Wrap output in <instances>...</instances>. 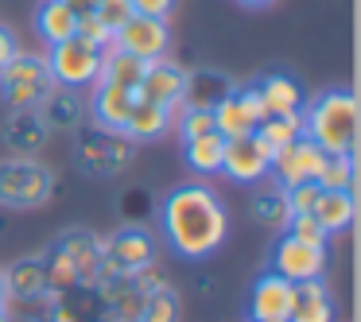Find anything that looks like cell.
I'll use <instances>...</instances> for the list:
<instances>
[{"label":"cell","mask_w":361,"mask_h":322,"mask_svg":"<svg viewBox=\"0 0 361 322\" xmlns=\"http://www.w3.org/2000/svg\"><path fill=\"white\" fill-rule=\"evenodd\" d=\"M159 237L179 260H210L229 241V206L206 182H183L159 198Z\"/></svg>","instance_id":"obj_1"},{"label":"cell","mask_w":361,"mask_h":322,"mask_svg":"<svg viewBox=\"0 0 361 322\" xmlns=\"http://www.w3.org/2000/svg\"><path fill=\"white\" fill-rule=\"evenodd\" d=\"M299 120H303V136L319 144L326 156H353V148H357V97L350 89H326V94L303 101Z\"/></svg>","instance_id":"obj_2"},{"label":"cell","mask_w":361,"mask_h":322,"mask_svg":"<svg viewBox=\"0 0 361 322\" xmlns=\"http://www.w3.org/2000/svg\"><path fill=\"white\" fill-rule=\"evenodd\" d=\"M133 159H136V144L125 132L97 128V125L74 128V163L90 179H117L121 171L133 167Z\"/></svg>","instance_id":"obj_3"},{"label":"cell","mask_w":361,"mask_h":322,"mask_svg":"<svg viewBox=\"0 0 361 322\" xmlns=\"http://www.w3.org/2000/svg\"><path fill=\"white\" fill-rule=\"evenodd\" d=\"M55 194V171L39 156L0 159V206L8 210H39Z\"/></svg>","instance_id":"obj_4"},{"label":"cell","mask_w":361,"mask_h":322,"mask_svg":"<svg viewBox=\"0 0 361 322\" xmlns=\"http://www.w3.org/2000/svg\"><path fill=\"white\" fill-rule=\"evenodd\" d=\"M156 233L144 225H121L113 237H102V275H136L156 260Z\"/></svg>","instance_id":"obj_5"},{"label":"cell","mask_w":361,"mask_h":322,"mask_svg":"<svg viewBox=\"0 0 361 322\" xmlns=\"http://www.w3.org/2000/svg\"><path fill=\"white\" fill-rule=\"evenodd\" d=\"M330 241H303V237L280 229L272 244V272L283 275L291 283H303V280H322L330 268Z\"/></svg>","instance_id":"obj_6"},{"label":"cell","mask_w":361,"mask_h":322,"mask_svg":"<svg viewBox=\"0 0 361 322\" xmlns=\"http://www.w3.org/2000/svg\"><path fill=\"white\" fill-rule=\"evenodd\" d=\"M47 70L55 78V86H66V89H90L97 78H102V51L90 47L86 39H66V43H55L47 55Z\"/></svg>","instance_id":"obj_7"},{"label":"cell","mask_w":361,"mask_h":322,"mask_svg":"<svg viewBox=\"0 0 361 322\" xmlns=\"http://www.w3.org/2000/svg\"><path fill=\"white\" fill-rule=\"evenodd\" d=\"M322 163H326V151H322L314 140L299 136V140H291L288 148H280L272 159H268V179H272L276 187H283V190L299 187V182H319Z\"/></svg>","instance_id":"obj_8"},{"label":"cell","mask_w":361,"mask_h":322,"mask_svg":"<svg viewBox=\"0 0 361 322\" xmlns=\"http://www.w3.org/2000/svg\"><path fill=\"white\" fill-rule=\"evenodd\" d=\"M264 120V105H260L257 86H233L218 105H214V132H221L226 140H237V136H252L257 125Z\"/></svg>","instance_id":"obj_9"},{"label":"cell","mask_w":361,"mask_h":322,"mask_svg":"<svg viewBox=\"0 0 361 322\" xmlns=\"http://www.w3.org/2000/svg\"><path fill=\"white\" fill-rule=\"evenodd\" d=\"M113 47L140 58V63L167 58V51H171V27H167V20H152V16H136L133 12L125 20V27L113 32Z\"/></svg>","instance_id":"obj_10"},{"label":"cell","mask_w":361,"mask_h":322,"mask_svg":"<svg viewBox=\"0 0 361 322\" xmlns=\"http://www.w3.org/2000/svg\"><path fill=\"white\" fill-rule=\"evenodd\" d=\"M183 86H187V70H183L179 63H171V58H152V63L144 66L136 97L156 101V105H164V109L175 113L183 105Z\"/></svg>","instance_id":"obj_11"},{"label":"cell","mask_w":361,"mask_h":322,"mask_svg":"<svg viewBox=\"0 0 361 322\" xmlns=\"http://www.w3.org/2000/svg\"><path fill=\"white\" fill-rule=\"evenodd\" d=\"M221 175L241 187H257L268 179V151L260 148L252 136H237L226 140V156H221Z\"/></svg>","instance_id":"obj_12"},{"label":"cell","mask_w":361,"mask_h":322,"mask_svg":"<svg viewBox=\"0 0 361 322\" xmlns=\"http://www.w3.org/2000/svg\"><path fill=\"white\" fill-rule=\"evenodd\" d=\"M4 148L12 156H43L51 140V128L43 125L39 109H8V120H4Z\"/></svg>","instance_id":"obj_13"},{"label":"cell","mask_w":361,"mask_h":322,"mask_svg":"<svg viewBox=\"0 0 361 322\" xmlns=\"http://www.w3.org/2000/svg\"><path fill=\"white\" fill-rule=\"evenodd\" d=\"M55 249L74 264L82 287H94L102 280V237L97 233H90V229H66L55 241Z\"/></svg>","instance_id":"obj_14"},{"label":"cell","mask_w":361,"mask_h":322,"mask_svg":"<svg viewBox=\"0 0 361 322\" xmlns=\"http://www.w3.org/2000/svg\"><path fill=\"white\" fill-rule=\"evenodd\" d=\"M90 89H94V94H90V105H86L90 120H94L97 128L121 132L125 120H128V113H133V105H136V94L125 89V86H113V82H102V78H97Z\"/></svg>","instance_id":"obj_15"},{"label":"cell","mask_w":361,"mask_h":322,"mask_svg":"<svg viewBox=\"0 0 361 322\" xmlns=\"http://www.w3.org/2000/svg\"><path fill=\"white\" fill-rule=\"evenodd\" d=\"M291 311V280L276 272H260L249 291V314L264 322H283Z\"/></svg>","instance_id":"obj_16"},{"label":"cell","mask_w":361,"mask_h":322,"mask_svg":"<svg viewBox=\"0 0 361 322\" xmlns=\"http://www.w3.org/2000/svg\"><path fill=\"white\" fill-rule=\"evenodd\" d=\"M283 322H338V306L326 280L291 283V311Z\"/></svg>","instance_id":"obj_17"},{"label":"cell","mask_w":361,"mask_h":322,"mask_svg":"<svg viewBox=\"0 0 361 322\" xmlns=\"http://www.w3.org/2000/svg\"><path fill=\"white\" fill-rule=\"evenodd\" d=\"M39 117L51 132H74V128L86 125V101L78 97V89H66V86H55L39 105Z\"/></svg>","instance_id":"obj_18"},{"label":"cell","mask_w":361,"mask_h":322,"mask_svg":"<svg viewBox=\"0 0 361 322\" xmlns=\"http://www.w3.org/2000/svg\"><path fill=\"white\" fill-rule=\"evenodd\" d=\"M171 125H175V113L171 109L136 97V105H133V113H128V120H125L121 132H125L133 144H152V140H164V136L171 132Z\"/></svg>","instance_id":"obj_19"},{"label":"cell","mask_w":361,"mask_h":322,"mask_svg":"<svg viewBox=\"0 0 361 322\" xmlns=\"http://www.w3.org/2000/svg\"><path fill=\"white\" fill-rule=\"evenodd\" d=\"M4 280H8V299H20V303H43L51 295L47 272H43V252L24 256L12 268H4Z\"/></svg>","instance_id":"obj_20"},{"label":"cell","mask_w":361,"mask_h":322,"mask_svg":"<svg viewBox=\"0 0 361 322\" xmlns=\"http://www.w3.org/2000/svg\"><path fill=\"white\" fill-rule=\"evenodd\" d=\"M260 94V105H264V117H288V113L303 109V89H299L295 78L288 74H264L260 82H252Z\"/></svg>","instance_id":"obj_21"},{"label":"cell","mask_w":361,"mask_h":322,"mask_svg":"<svg viewBox=\"0 0 361 322\" xmlns=\"http://www.w3.org/2000/svg\"><path fill=\"white\" fill-rule=\"evenodd\" d=\"M353 213H357L353 190H322L319 202H314V210H311V218L322 225L326 237H338V233H345V229L353 225Z\"/></svg>","instance_id":"obj_22"},{"label":"cell","mask_w":361,"mask_h":322,"mask_svg":"<svg viewBox=\"0 0 361 322\" xmlns=\"http://www.w3.org/2000/svg\"><path fill=\"white\" fill-rule=\"evenodd\" d=\"M233 89V82L221 70H187V86H183V105L187 109H210Z\"/></svg>","instance_id":"obj_23"},{"label":"cell","mask_w":361,"mask_h":322,"mask_svg":"<svg viewBox=\"0 0 361 322\" xmlns=\"http://www.w3.org/2000/svg\"><path fill=\"white\" fill-rule=\"evenodd\" d=\"M35 32H39V39L47 47L74 39V32H78V12H71L63 0H43L39 8H35Z\"/></svg>","instance_id":"obj_24"},{"label":"cell","mask_w":361,"mask_h":322,"mask_svg":"<svg viewBox=\"0 0 361 322\" xmlns=\"http://www.w3.org/2000/svg\"><path fill=\"white\" fill-rule=\"evenodd\" d=\"M183 151H187V167L195 175H221V156H226V136L221 132H206L195 136V140H183Z\"/></svg>","instance_id":"obj_25"},{"label":"cell","mask_w":361,"mask_h":322,"mask_svg":"<svg viewBox=\"0 0 361 322\" xmlns=\"http://www.w3.org/2000/svg\"><path fill=\"white\" fill-rule=\"evenodd\" d=\"M299 136H303V120H299V113H288V117H264L257 125V132H252V140H257L260 148L268 151V159H272L276 151L288 148Z\"/></svg>","instance_id":"obj_26"},{"label":"cell","mask_w":361,"mask_h":322,"mask_svg":"<svg viewBox=\"0 0 361 322\" xmlns=\"http://www.w3.org/2000/svg\"><path fill=\"white\" fill-rule=\"evenodd\" d=\"M144 66L140 58L125 55V51L117 47H105L102 51V82H113V86H125V89H140V78H144Z\"/></svg>","instance_id":"obj_27"},{"label":"cell","mask_w":361,"mask_h":322,"mask_svg":"<svg viewBox=\"0 0 361 322\" xmlns=\"http://www.w3.org/2000/svg\"><path fill=\"white\" fill-rule=\"evenodd\" d=\"M252 218L260 221V225H272V229H283L288 225V198H283V187H276V182H257V190H252Z\"/></svg>","instance_id":"obj_28"},{"label":"cell","mask_w":361,"mask_h":322,"mask_svg":"<svg viewBox=\"0 0 361 322\" xmlns=\"http://www.w3.org/2000/svg\"><path fill=\"white\" fill-rule=\"evenodd\" d=\"M179 291L167 283V287L152 291V295H144V306H140V318L136 322H179Z\"/></svg>","instance_id":"obj_29"},{"label":"cell","mask_w":361,"mask_h":322,"mask_svg":"<svg viewBox=\"0 0 361 322\" xmlns=\"http://www.w3.org/2000/svg\"><path fill=\"white\" fill-rule=\"evenodd\" d=\"M322 190H353V156H326L319 171Z\"/></svg>","instance_id":"obj_30"},{"label":"cell","mask_w":361,"mask_h":322,"mask_svg":"<svg viewBox=\"0 0 361 322\" xmlns=\"http://www.w3.org/2000/svg\"><path fill=\"white\" fill-rule=\"evenodd\" d=\"M171 128L183 136V140H195V136L214 132V113L210 109H187V105H179V117H175Z\"/></svg>","instance_id":"obj_31"},{"label":"cell","mask_w":361,"mask_h":322,"mask_svg":"<svg viewBox=\"0 0 361 322\" xmlns=\"http://www.w3.org/2000/svg\"><path fill=\"white\" fill-rule=\"evenodd\" d=\"M322 187L319 182H299V187H288L283 190V198H288V218H303V213L314 210V202H319Z\"/></svg>","instance_id":"obj_32"},{"label":"cell","mask_w":361,"mask_h":322,"mask_svg":"<svg viewBox=\"0 0 361 322\" xmlns=\"http://www.w3.org/2000/svg\"><path fill=\"white\" fill-rule=\"evenodd\" d=\"M74 35H78V39H86L90 47H97V51L113 47V32L94 16V12H82V16H78V32H74Z\"/></svg>","instance_id":"obj_33"},{"label":"cell","mask_w":361,"mask_h":322,"mask_svg":"<svg viewBox=\"0 0 361 322\" xmlns=\"http://www.w3.org/2000/svg\"><path fill=\"white\" fill-rule=\"evenodd\" d=\"M94 16L102 20L109 32H117V27H125V20L133 16V0H97Z\"/></svg>","instance_id":"obj_34"},{"label":"cell","mask_w":361,"mask_h":322,"mask_svg":"<svg viewBox=\"0 0 361 322\" xmlns=\"http://www.w3.org/2000/svg\"><path fill=\"white\" fill-rule=\"evenodd\" d=\"M283 229H288V233H295V237H303V241H330L311 213H303V218H288V225H283Z\"/></svg>","instance_id":"obj_35"},{"label":"cell","mask_w":361,"mask_h":322,"mask_svg":"<svg viewBox=\"0 0 361 322\" xmlns=\"http://www.w3.org/2000/svg\"><path fill=\"white\" fill-rule=\"evenodd\" d=\"M136 16H152V20H167L175 12V0H133Z\"/></svg>","instance_id":"obj_36"},{"label":"cell","mask_w":361,"mask_h":322,"mask_svg":"<svg viewBox=\"0 0 361 322\" xmlns=\"http://www.w3.org/2000/svg\"><path fill=\"white\" fill-rule=\"evenodd\" d=\"M16 51H20V43H16V35H12V32H8V27L0 24V66L8 63V58H12V55H16Z\"/></svg>","instance_id":"obj_37"},{"label":"cell","mask_w":361,"mask_h":322,"mask_svg":"<svg viewBox=\"0 0 361 322\" xmlns=\"http://www.w3.org/2000/svg\"><path fill=\"white\" fill-rule=\"evenodd\" d=\"M63 4H66L71 12H78V16H82V12H94V8H97V0H63Z\"/></svg>","instance_id":"obj_38"},{"label":"cell","mask_w":361,"mask_h":322,"mask_svg":"<svg viewBox=\"0 0 361 322\" xmlns=\"http://www.w3.org/2000/svg\"><path fill=\"white\" fill-rule=\"evenodd\" d=\"M12 299H8V280H4V268H0V306H8Z\"/></svg>","instance_id":"obj_39"},{"label":"cell","mask_w":361,"mask_h":322,"mask_svg":"<svg viewBox=\"0 0 361 322\" xmlns=\"http://www.w3.org/2000/svg\"><path fill=\"white\" fill-rule=\"evenodd\" d=\"M237 4H245V8H268V4H276V0H237Z\"/></svg>","instance_id":"obj_40"},{"label":"cell","mask_w":361,"mask_h":322,"mask_svg":"<svg viewBox=\"0 0 361 322\" xmlns=\"http://www.w3.org/2000/svg\"><path fill=\"white\" fill-rule=\"evenodd\" d=\"M0 322H12V314H8V306H0Z\"/></svg>","instance_id":"obj_41"},{"label":"cell","mask_w":361,"mask_h":322,"mask_svg":"<svg viewBox=\"0 0 361 322\" xmlns=\"http://www.w3.org/2000/svg\"><path fill=\"white\" fill-rule=\"evenodd\" d=\"M249 322H264V318H249Z\"/></svg>","instance_id":"obj_42"}]
</instances>
